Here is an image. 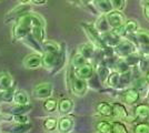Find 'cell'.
<instances>
[{
    "label": "cell",
    "mask_w": 149,
    "mask_h": 133,
    "mask_svg": "<svg viewBox=\"0 0 149 133\" xmlns=\"http://www.w3.org/2000/svg\"><path fill=\"white\" fill-rule=\"evenodd\" d=\"M130 69V64L127 62V60L125 58H118L117 61H116V64H115V68H113V70H117L120 73L126 72V71H128V70Z\"/></svg>",
    "instance_id": "d590c367"
},
{
    "label": "cell",
    "mask_w": 149,
    "mask_h": 133,
    "mask_svg": "<svg viewBox=\"0 0 149 133\" xmlns=\"http://www.w3.org/2000/svg\"><path fill=\"white\" fill-rule=\"evenodd\" d=\"M15 85L13 76L8 72H0V92Z\"/></svg>",
    "instance_id": "603a6c76"
},
{
    "label": "cell",
    "mask_w": 149,
    "mask_h": 133,
    "mask_svg": "<svg viewBox=\"0 0 149 133\" xmlns=\"http://www.w3.org/2000/svg\"><path fill=\"white\" fill-rule=\"evenodd\" d=\"M96 130L100 133H112V123L106 120L98 121L96 124Z\"/></svg>",
    "instance_id": "1f68e13d"
},
{
    "label": "cell",
    "mask_w": 149,
    "mask_h": 133,
    "mask_svg": "<svg viewBox=\"0 0 149 133\" xmlns=\"http://www.w3.org/2000/svg\"><path fill=\"white\" fill-rule=\"evenodd\" d=\"M110 72H111V69L104 61H100L98 63H96V73H97V76H98V78H99L100 81L102 83L107 82Z\"/></svg>",
    "instance_id": "d6986e66"
},
{
    "label": "cell",
    "mask_w": 149,
    "mask_h": 133,
    "mask_svg": "<svg viewBox=\"0 0 149 133\" xmlns=\"http://www.w3.org/2000/svg\"><path fill=\"white\" fill-rule=\"evenodd\" d=\"M96 51H97V48L91 42H89V43H81L78 47V52L81 53L84 57L87 59L88 61L95 59Z\"/></svg>",
    "instance_id": "ac0fdd59"
},
{
    "label": "cell",
    "mask_w": 149,
    "mask_h": 133,
    "mask_svg": "<svg viewBox=\"0 0 149 133\" xmlns=\"http://www.w3.org/2000/svg\"><path fill=\"white\" fill-rule=\"evenodd\" d=\"M81 28L84 29L85 33L87 34L88 39L90 40V42L97 48V49H105L106 45L104 40L101 38V33H100L96 27L93 25H89V23H81Z\"/></svg>",
    "instance_id": "277c9868"
},
{
    "label": "cell",
    "mask_w": 149,
    "mask_h": 133,
    "mask_svg": "<svg viewBox=\"0 0 149 133\" xmlns=\"http://www.w3.org/2000/svg\"><path fill=\"white\" fill-rule=\"evenodd\" d=\"M101 38H102V40H104V42H105L107 47H111V48H115L123 39L118 33H116V31L113 29L101 33Z\"/></svg>",
    "instance_id": "9a60e30c"
},
{
    "label": "cell",
    "mask_w": 149,
    "mask_h": 133,
    "mask_svg": "<svg viewBox=\"0 0 149 133\" xmlns=\"http://www.w3.org/2000/svg\"><path fill=\"white\" fill-rule=\"evenodd\" d=\"M91 6L93 7L95 11L99 14H107L113 10V7L110 0H93L91 2Z\"/></svg>",
    "instance_id": "4fadbf2b"
},
{
    "label": "cell",
    "mask_w": 149,
    "mask_h": 133,
    "mask_svg": "<svg viewBox=\"0 0 149 133\" xmlns=\"http://www.w3.org/2000/svg\"><path fill=\"white\" fill-rule=\"evenodd\" d=\"M145 17H146V19L149 21V7L148 6L145 7Z\"/></svg>",
    "instance_id": "ee69618b"
},
{
    "label": "cell",
    "mask_w": 149,
    "mask_h": 133,
    "mask_svg": "<svg viewBox=\"0 0 149 133\" xmlns=\"http://www.w3.org/2000/svg\"><path fill=\"white\" fill-rule=\"evenodd\" d=\"M143 1H145V2H146V3H147V2H148L149 0H143Z\"/></svg>",
    "instance_id": "c3c4849f"
},
{
    "label": "cell",
    "mask_w": 149,
    "mask_h": 133,
    "mask_svg": "<svg viewBox=\"0 0 149 133\" xmlns=\"http://www.w3.org/2000/svg\"><path fill=\"white\" fill-rule=\"evenodd\" d=\"M13 121L17 124H25V123H29V118L26 114H16L13 115Z\"/></svg>",
    "instance_id": "ab89813d"
},
{
    "label": "cell",
    "mask_w": 149,
    "mask_h": 133,
    "mask_svg": "<svg viewBox=\"0 0 149 133\" xmlns=\"http://www.w3.org/2000/svg\"><path fill=\"white\" fill-rule=\"evenodd\" d=\"M96 110L104 118H111L113 114L112 103H108V102H99L96 107Z\"/></svg>",
    "instance_id": "cb8c5ba5"
},
{
    "label": "cell",
    "mask_w": 149,
    "mask_h": 133,
    "mask_svg": "<svg viewBox=\"0 0 149 133\" xmlns=\"http://www.w3.org/2000/svg\"><path fill=\"white\" fill-rule=\"evenodd\" d=\"M20 3H29L30 2V0H18Z\"/></svg>",
    "instance_id": "bcb514c9"
},
{
    "label": "cell",
    "mask_w": 149,
    "mask_h": 133,
    "mask_svg": "<svg viewBox=\"0 0 149 133\" xmlns=\"http://www.w3.org/2000/svg\"><path fill=\"white\" fill-rule=\"evenodd\" d=\"M0 2H1V0H0Z\"/></svg>",
    "instance_id": "f907efd6"
},
{
    "label": "cell",
    "mask_w": 149,
    "mask_h": 133,
    "mask_svg": "<svg viewBox=\"0 0 149 133\" xmlns=\"http://www.w3.org/2000/svg\"><path fill=\"white\" fill-rule=\"evenodd\" d=\"M74 127V120L72 116H69L68 114L61 116L58 120V131L61 133L71 132Z\"/></svg>",
    "instance_id": "2e32d148"
},
{
    "label": "cell",
    "mask_w": 149,
    "mask_h": 133,
    "mask_svg": "<svg viewBox=\"0 0 149 133\" xmlns=\"http://www.w3.org/2000/svg\"><path fill=\"white\" fill-rule=\"evenodd\" d=\"M135 133H149V121H138L134 127Z\"/></svg>",
    "instance_id": "f35d334b"
},
{
    "label": "cell",
    "mask_w": 149,
    "mask_h": 133,
    "mask_svg": "<svg viewBox=\"0 0 149 133\" xmlns=\"http://www.w3.org/2000/svg\"><path fill=\"white\" fill-rule=\"evenodd\" d=\"M22 63L26 69L29 70H35L42 67V53L35 52V53H30L26 56Z\"/></svg>",
    "instance_id": "9c48e42d"
},
{
    "label": "cell",
    "mask_w": 149,
    "mask_h": 133,
    "mask_svg": "<svg viewBox=\"0 0 149 133\" xmlns=\"http://www.w3.org/2000/svg\"><path fill=\"white\" fill-rule=\"evenodd\" d=\"M124 29L126 32V36H128V34H135L139 30V27H138L136 20L128 19L126 20V22L124 23Z\"/></svg>",
    "instance_id": "f1b7e54d"
},
{
    "label": "cell",
    "mask_w": 149,
    "mask_h": 133,
    "mask_svg": "<svg viewBox=\"0 0 149 133\" xmlns=\"http://www.w3.org/2000/svg\"><path fill=\"white\" fill-rule=\"evenodd\" d=\"M74 110V101L69 98H63L58 103V111L61 114L66 115Z\"/></svg>",
    "instance_id": "d4e9b609"
},
{
    "label": "cell",
    "mask_w": 149,
    "mask_h": 133,
    "mask_svg": "<svg viewBox=\"0 0 149 133\" xmlns=\"http://www.w3.org/2000/svg\"><path fill=\"white\" fill-rule=\"evenodd\" d=\"M59 53L54 52H44L42 53V67L47 70H50L51 72L57 68L58 61H59Z\"/></svg>",
    "instance_id": "8fae6325"
},
{
    "label": "cell",
    "mask_w": 149,
    "mask_h": 133,
    "mask_svg": "<svg viewBox=\"0 0 149 133\" xmlns=\"http://www.w3.org/2000/svg\"><path fill=\"white\" fill-rule=\"evenodd\" d=\"M112 3V7L115 10H119V11H124L126 8V3L127 0H110Z\"/></svg>",
    "instance_id": "60d3db41"
},
{
    "label": "cell",
    "mask_w": 149,
    "mask_h": 133,
    "mask_svg": "<svg viewBox=\"0 0 149 133\" xmlns=\"http://www.w3.org/2000/svg\"><path fill=\"white\" fill-rule=\"evenodd\" d=\"M30 2L36 6H44L47 3V0H30Z\"/></svg>",
    "instance_id": "7bdbcfd3"
},
{
    "label": "cell",
    "mask_w": 149,
    "mask_h": 133,
    "mask_svg": "<svg viewBox=\"0 0 149 133\" xmlns=\"http://www.w3.org/2000/svg\"><path fill=\"white\" fill-rule=\"evenodd\" d=\"M30 11H31L30 5H28V3H21V5H19L16 8H13L11 11H9V12L7 13L6 18H5V22L9 23L11 21H17L20 17H22V16H25L27 13H29Z\"/></svg>",
    "instance_id": "52a82bcc"
},
{
    "label": "cell",
    "mask_w": 149,
    "mask_h": 133,
    "mask_svg": "<svg viewBox=\"0 0 149 133\" xmlns=\"http://www.w3.org/2000/svg\"><path fill=\"white\" fill-rule=\"evenodd\" d=\"M112 109H113L112 118L123 121H129L128 119L130 118V114H129L127 108L125 107L123 103H120V102H113L112 103Z\"/></svg>",
    "instance_id": "5bb4252c"
},
{
    "label": "cell",
    "mask_w": 149,
    "mask_h": 133,
    "mask_svg": "<svg viewBox=\"0 0 149 133\" xmlns=\"http://www.w3.org/2000/svg\"><path fill=\"white\" fill-rule=\"evenodd\" d=\"M112 123V133H128V129L126 127L123 120H113L111 121Z\"/></svg>",
    "instance_id": "8d00e7d4"
},
{
    "label": "cell",
    "mask_w": 149,
    "mask_h": 133,
    "mask_svg": "<svg viewBox=\"0 0 149 133\" xmlns=\"http://www.w3.org/2000/svg\"><path fill=\"white\" fill-rule=\"evenodd\" d=\"M74 74L77 76H79L81 79H85V80H89L93 76V74L96 73V68L93 67L91 63L87 62L86 64L78 67V68H74Z\"/></svg>",
    "instance_id": "7c38bea8"
},
{
    "label": "cell",
    "mask_w": 149,
    "mask_h": 133,
    "mask_svg": "<svg viewBox=\"0 0 149 133\" xmlns=\"http://www.w3.org/2000/svg\"><path fill=\"white\" fill-rule=\"evenodd\" d=\"M54 85L50 82H44L36 85L32 90V95L39 100H46L52 95Z\"/></svg>",
    "instance_id": "8992f818"
},
{
    "label": "cell",
    "mask_w": 149,
    "mask_h": 133,
    "mask_svg": "<svg viewBox=\"0 0 149 133\" xmlns=\"http://www.w3.org/2000/svg\"><path fill=\"white\" fill-rule=\"evenodd\" d=\"M32 14V22H31V34L37 39L40 43L46 40V22L45 19L38 13Z\"/></svg>",
    "instance_id": "3957f363"
},
{
    "label": "cell",
    "mask_w": 149,
    "mask_h": 133,
    "mask_svg": "<svg viewBox=\"0 0 149 133\" xmlns=\"http://www.w3.org/2000/svg\"><path fill=\"white\" fill-rule=\"evenodd\" d=\"M16 84L11 87V88L7 89L5 91H1V100L3 102H7V103H11L13 102V96H15V93H16Z\"/></svg>",
    "instance_id": "d6a6232c"
},
{
    "label": "cell",
    "mask_w": 149,
    "mask_h": 133,
    "mask_svg": "<svg viewBox=\"0 0 149 133\" xmlns=\"http://www.w3.org/2000/svg\"><path fill=\"white\" fill-rule=\"evenodd\" d=\"M32 110V107L30 104H16L13 103V105L8 108V111H6L7 113H9V115H16V114H27L28 112H30Z\"/></svg>",
    "instance_id": "44dd1931"
},
{
    "label": "cell",
    "mask_w": 149,
    "mask_h": 133,
    "mask_svg": "<svg viewBox=\"0 0 149 133\" xmlns=\"http://www.w3.org/2000/svg\"><path fill=\"white\" fill-rule=\"evenodd\" d=\"M107 19H108V22L111 27V29H115V28H118V27H121L124 25V23L126 22V17L123 13V11H119V10H112L110 12H108L107 14Z\"/></svg>",
    "instance_id": "30bf717a"
},
{
    "label": "cell",
    "mask_w": 149,
    "mask_h": 133,
    "mask_svg": "<svg viewBox=\"0 0 149 133\" xmlns=\"http://www.w3.org/2000/svg\"><path fill=\"white\" fill-rule=\"evenodd\" d=\"M42 49L44 52H54V53H59L61 50V47L57 42L49 41V40H45L42 42Z\"/></svg>",
    "instance_id": "4dcf8cb0"
},
{
    "label": "cell",
    "mask_w": 149,
    "mask_h": 133,
    "mask_svg": "<svg viewBox=\"0 0 149 133\" xmlns=\"http://www.w3.org/2000/svg\"><path fill=\"white\" fill-rule=\"evenodd\" d=\"M106 84L112 90H119V84H120V72L117 70H111L110 74L108 76V80Z\"/></svg>",
    "instance_id": "4316f807"
},
{
    "label": "cell",
    "mask_w": 149,
    "mask_h": 133,
    "mask_svg": "<svg viewBox=\"0 0 149 133\" xmlns=\"http://www.w3.org/2000/svg\"><path fill=\"white\" fill-rule=\"evenodd\" d=\"M31 22H32V14L30 12L20 17L13 25V40H21L22 38H25L27 34H29L31 32Z\"/></svg>",
    "instance_id": "6da1fadb"
},
{
    "label": "cell",
    "mask_w": 149,
    "mask_h": 133,
    "mask_svg": "<svg viewBox=\"0 0 149 133\" xmlns=\"http://www.w3.org/2000/svg\"><path fill=\"white\" fill-rule=\"evenodd\" d=\"M93 25L96 27V29L100 32V33H104V32H107L109 30H111V27L108 22V19H107V16L106 14H99V17L96 19Z\"/></svg>",
    "instance_id": "7402d4cb"
},
{
    "label": "cell",
    "mask_w": 149,
    "mask_h": 133,
    "mask_svg": "<svg viewBox=\"0 0 149 133\" xmlns=\"http://www.w3.org/2000/svg\"><path fill=\"white\" fill-rule=\"evenodd\" d=\"M134 119L138 121H149V103H139L134 110Z\"/></svg>",
    "instance_id": "e0dca14e"
},
{
    "label": "cell",
    "mask_w": 149,
    "mask_h": 133,
    "mask_svg": "<svg viewBox=\"0 0 149 133\" xmlns=\"http://www.w3.org/2000/svg\"><path fill=\"white\" fill-rule=\"evenodd\" d=\"M44 127L46 131H55L56 129H58V120H57L56 118H52V116H50V118H47V119H45L44 120Z\"/></svg>",
    "instance_id": "74e56055"
},
{
    "label": "cell",
    "mask_w": 149,
    "mask_h": 133,
    "mask_svg": "<svg viewBox=\"0 0 149 133\" xmlns=\"http://www.w3.org/2000/svg\"><path fill=\"white\" fill-rule=\"evenodd\" d=\"M135 37H136L137 41L140 45H146L149 44V31L148 30H145V29H139L138 31L135 33Z\"/></svg>",
    "instance_id": "f546056e"
},
{
    "label": "cell",
    "mask_w": 149,
    "mask_h": 133,
    "mask_svg": "<svg viewBox=\"0 0 149 133\" xmlns=\"http://www.w3.org/2000/svg\"><path fill=\"white\" fill-rule=\"evenodd\" d=\"M141 94L139 92V90L135 87H129V88L123 90V94H121V99L126 104H129V105H134L136 104L137 102L140 100Z\"/></svg>",
    "instance_id": "ba28073f"
},
{
    "label": "cell",
    "mask_w": 149,
    "mask_h": 133,
    "mask_svg": "<svg viewBox=\"0 0 149 133\" xmlns=\"http://www.w3.org/2000/svg\"><path fill=\"white\" fill-rule=\"evenodd\" d=\"M137 51H138V47L127 38H123L121 41L115 47V53L119 58H126L127 56Z\"/></svg>",
    "instance_id": "5b68a950"
},
{
    "label": "cell",
    "mask_w": 149,
    "mask_h": 133,
    "mask_svg": "<svg viewBox=\"0 0 149 133\" xmlns=\"http://www.w3.org/2000/svg\"><path fill=\"white\" fill-rule=\"evenodd\" d=\"M88 62V60L86 58L84 57L81 53H79L78 51L74 53L72 58H71V67L72 68H78V67H81V65H84V64H86Z\"/></svg>",
    "instance_id": "e575fe53"
},
{
    "label": "cell",
    "mask_w": 149,
    "mask_h": 133,
    "mask_svg": "<svg viewBox=\"0 0 149 133\" xmlns=\"http://www.w3.org/2000/svg\"><path fill=\"white\" fill-rule=\"evenodd\" d=\"M146 78H147V80H148V82H149V70L147 71V73H146Z\"/></svg>",
    "instance_id": "7dc6e473"
},
{
    "label": "cell",
    "mask_w": 149,
    "mask_h": 133,
    "mask_svg": "<svg viewBox=\"0 0 149 133\" xmlns=\"http://www.w3.org/2000/svg\"><path fill=\"white\" fill-rule=\"evenodd\" d=\"M148 100H149V95H148Z\"/></svg>",
    "instance_id": "681fc988"
},
{
    "label": "cell",
    "mask_w": 149,
    "mask_h": 133,
    "mask_svg": "<svg viewBox=\"0 0 149 133\" xmlns=\"http://www.w3.org/2000/svg\"><path fill=\"white\" fill-rule=\"evenodd\" d=\"M58 103L59 101H57L56 99H54V98H48V99H46L44 102V109L45 111H47L48 113H52V112H55L57 109H58Z\"/></svg>",
    "instance_id": "836d02e7"
},
{
    "label": "cell",
    "mask_w": 149,
    "mask_h": 133,
    "mask_svg": "<svg viewBox=\"0 0 149 133\" xmlns=\"http://www.w3.org/2000/svg\"><path fill=\"white\" fill-rule=\"evenodd\" d=\"M29 130H31V125L29 123H25V124L17 123V125L13 129V132H27Z\"/></svg>",
    "instance_id": "b9f144b4"
},
{
    "label": "cell",
    "mask_w": 149,
    "mask_h": 133,
    "mask_svg": "<svg viewBox=\"0 0 149 133\" xmlns=\"http://www.w3.org/2000/svg\"><path fill=\"white\" fill-rule=\"evenodd\" d=\"M82 5H86V6H89L91 2H93V0H79Z\"/></svg>",
    "instance_id": "f6af8a7d"
},
{
    "label": "cell",
    "mask_w": 149,
    "mask_h": 133,
    "mask_svg": "<svg viewBox=\"0 0 149 133\" xmlns=\"http://www.w3.org/2000/svg\"><path fill=\"white\" fill-rule=\"evenodd\" d=\"M13 103L16 104H29V95L25 90H17L13 96Z\"/></svg>",
    "instance_id": "83f0119b"
},
{
    "label": "cell",
    "mask_w": 149,
    "mask_h": 133,
    "mask_svg": "<svg viewBox=\"0 0 149 133\" xmlns=\"http://www.w3.org/2000/svg\"><path fill=\"white\" fill-rule=\"evenodd\" d=\"M134 81V76H132V70H128L126 72L120 73V84H119V90H125V89L129 88L130 84H132Z\"/></svg>",
    "instance_id": "484cf974"
},
{
    "label": "cell",
    "mask_w": 149,
    "mask_h": 133,
    "mask_svg": "<svg viewBox=\"0 0 149 133\" xmlns=\"http://www.w3.org/2000/svg\"><path fill=\"white\" fill-rule=\"evenodd\" d=\"M69 87L70 90L74 94L78 96H82L87 93L89 83L87 80L81 79L79 76H77L74 72V68L71 67V71L69 72Z\"/></svg>",
    "instance_id": "7a4b0ae2"
},
{
    "label": "cell",
    "mask_w": 149,
    "mask_h": 133,
    "mask_svg": "<svg viewBox=\"0 0 149 133\" xmlns=\"http://www.w3.org/2000/svg\"><path fill=\"white\" fill-rule=\"evenodd\" d=\"M21 41L26 44V45H28L30 49H33V50L36 51V52H39V53H44V49H42V43H40L39 41H38L37 39L35 38L32 34H31V32L29 34H27L25 38L21 39Z\"/></svg>",
    "instance_id": "ffe728a7"
}]
</instances>
